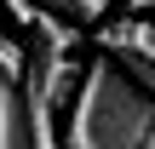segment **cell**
Here are the masks:
<instances>
[{
    "mask_svg": "<svg viewBox=\"0 0 155 149\" xmlns=\"http://www.w3.org/2000/svg\"><path fill=\"white\" fill-rule=\"evenodd\" d=\"M40 6H52V11H63V17H75V23H86V29H92V23H104V17H109V6H115V0H40Z\"/></svg>",
    "mask_w": 155,
    "mask_h": 149,
    "instance_id": "cell-5",
    "label": "cell"
},
{
    "mask_svg": "<svg viewBox=\"0 0 155 149\" xmlns=\"http://www.w3.org/2000/svg\"><path fill=\"white\" fill-rule=\"evenodd\" d=\"M0 149H35L29 98H17V80H6V75H0Z\"/></svg>",
    "mask_w": 155,
    "mask_h": 149,
    "instance_id": "cell-3",
    "label": "cell"
},
{
    "mask_svg": "<svg viewBox=\"0 0 155 149\" xmlns=\"http://www.w3.org/2000/svg\"><path fill=\"white\" fill-rule=\"evenodd\" d=\"M144 149H155V132H150V144H144Z\"/></svg>",
    "mask_w": 155,
    "mask_h": 149,
    "instance_id": "cell-8",
    "label": "cell"
},
{
    "mask_svg": "<svg viewBox=\"0 0 155 149\" xmlns=\"http://www.w3.org/2000/svg\"><path fill=\"white\" fill-rule=\"evenodd\" d=\"M92 40H98V52H109L144 92H155V29L144 17H104V23H92Z\"/></svg>",
    "mask_w": 155,
    "mask_h": 149,
    "instance_id": "cell-2",
    "label": "cell"
},
{
    "mask_svg": "<svg viewBox=\"0 0 155 149\" xmlns=\"http://www.w3.org/2000/svg\"><path fill=\"white\" fill-rule=\"evenodd\" d=\"M29 98V92H23ZM52 109L58 103H46V98H29V126H35V149H69L58 138V121H52Z\"/></svg>",
    "mask_w": 155,
    "mask_h": 149,
    "instance_id": "cell-4",
    "label": "cell"
},
{
    "mask_svg": "<svg viewBox=\"0 0 155 149\" xmlns=\"http://www.w3.org/2000/svg\"><path fill=\"white\" fill-rule=\"evenodd\" d=\"M0 75L6 80H23L29 75V46H17L12 34H0Z\"/></svg>",
    "mask_w": 155,
    "mask_h": 149,
    "instance_id": "cell-6",
    "label": "cell"
},
{
    "mask_svg": "<svg viewBox=\"0 0 155 149\" xmlns=\"http://www.w3.org/2000/svg\"><path fill=\"white\" fill-rule=\"evenodd\" d=\"M115 6H127V11H155V0H115Z\"/></svg>",
    "mask_w": 155,
    "mask_h": 149,
    "instance_id": "cell-7",
    "label": "cell"
},
{
    "mask_svg": "<svg viewBox=\"0 0 155 149\" xmlns=\"http://www.w3.org/2000/svg\"><path fill=\"white\" fill-rule=\"evenodd\" d=\"M155 132V92H144L109 52L86 63L69 103V149H144Z\"/></svg>",
    "mask_w": 155,
    "mask_h": 149,
    "instance_id": "cell-1",
    "label": "cell"
}]
</instances>
